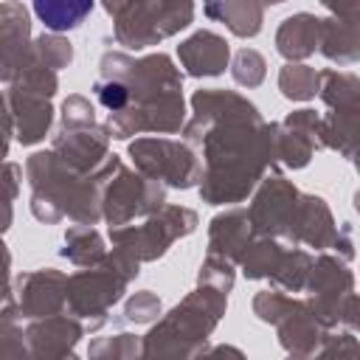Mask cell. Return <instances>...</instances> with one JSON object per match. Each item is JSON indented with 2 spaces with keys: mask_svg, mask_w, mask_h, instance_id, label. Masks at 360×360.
I'll list each match as a JSON object with an SVG mask.
<instances>
[{
  "mask_svg": "<svg viewBox=\"0 0 360 360\" xmlns=\"http://www.w3.org/2000/svg\"><path fill=\"white\" fill-rule=\"evenodd\" d=\"M34 8L48 28L65 31L79 25L87 17V11L93 8V0H34Z\"/></svg>",
  "mask_w": 360,
  "mask_h": 360,
  "instance_id": "obj_1",
  "label": "cell"
},
{
  "mask_svg": "<svg viewBox=\"0 0 360 360\" xmlns=\"http://www.w3.org/2000/svg\"><path fill=\"white\" fill-rule=\"evenodd\" d=\"M98 98H101V104H104V107L118 110V107H124V104H127V90H124V84L112 82V84H104V87L98 90Z\"/></svg>",
  "mask_w": 360,
  "mask_h": 360,
  "instance_id": "obj_2",
  "label": "cell"
}]
</instances>
